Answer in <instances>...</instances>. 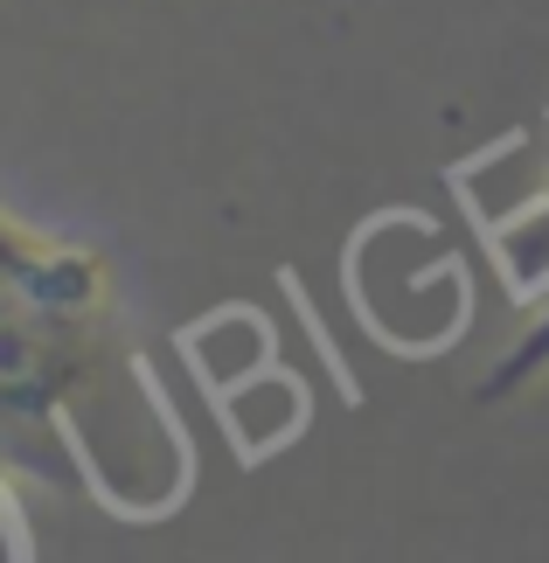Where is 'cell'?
Segmentation results:
<instances>
[{"label": "cell", "instance_id": "obj_1", "mask_svg": "<svg viewBox=\"0 0 549 563\" xmlns=\"http://www.w3.org/2000/svg\"><path fill=\"white\" fill-rule=\"evenodd\" d=\"M0 424L8 466L35 445L119 515H167L188 494V439L119 320L112 257L91 236L8 209L0 244Z\"/></svg>", "mask_w": 549, "mask_h": 563}]
</instances>
